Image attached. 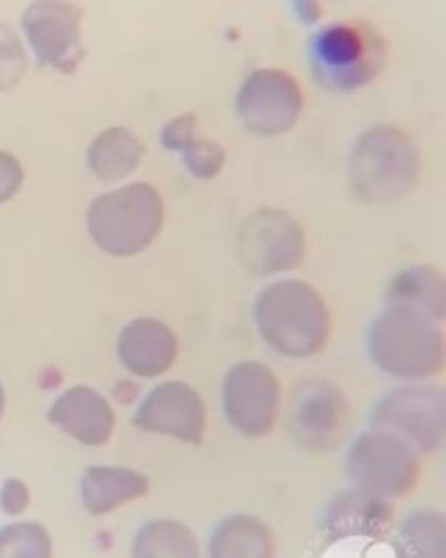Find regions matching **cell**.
I'll return each mask as SVG.
<instances>
[{"mask_svg": "<svg viewBox=\"0 0 446 558\" xmlns=\"http://www.w3.org/2000/svg\"><path fill=\"white\" fill-rule=\"evenodd\" d=\"M24 169L13 154L0 151V204L16 196L24 183Z\"/></svg>", "mask_w": 446, "mask_h": 558, "instance_id": "obj_27", "label": "cell"}, {"mask_svg": "<svg viewBox=\"0 0 446 558\" xmlns=\"http://www.w3.org/2000/svg\"><path fill=\"white\" fill-rule=\"evenodd\" d=\"M274 536L265 522L251 515H235L223 521L212 536L210 553L216 558L272 557Z\"/></svg>", "mask_w": 446, "mask_h": 558, "instance_id": "obj_20", "label": "cell"}, {"mask_svg": "<svg viewBox=\"0 0 446 558\" xmlns=\"http://www.w3.org/2000/svg\"><path fill=\"white\" fill-rule=\"evenodd\" d=\"M49 421L87 446H102L111 438L115 413L92 388L77 386L59 397L49 411Z\"/></svg>", "mask_w": 446, "mask_h": 558, "instance_id": "obj_16", "label": "cell"}, {"mask_svg": "<svg viewBox=\"0 0 446 558\" xmlns=\"http://www.w3.org/2000/svg\"><path fill=\"white\" fill-rule=\"evenodd\" d=\"M386 45L370 23L361 20L329 24L311 38V72L322 87L349 93L379 76Z\"/></svg>", "mask_w": 446, "mask_h": 558, "instance_id": "obj_4", "label": "cell"}, {"mask_svg": "<svg viewBox=\"0 0 446 558\" xmlns=\"http://www.w3.org/2000/svg\"><path fill=\"white\" fill-rule=\"evenodd\" d=\"M51 539L38 523H16L0 531V557H49Z\"/></svg>", "mask_w": 446, "mask_h": 558, "instance_id": "obj_23", "label": "cell"}, {"mask_svg": "<svg viewBox=\"0 0 446 558\" xmlns=\"http://www.w3.org/2000/svg\"><path fill=\"white\" fill-rule=\"evenodd\" d=\"M386 306L405 308L435 324L446 313L445 279L437 268L414 266L401 271L389 283Z\"/></svg>", "mask_w": 446, "mask_h": 558, "instance_id": "obj_17", "label": "cell"}, {"mask_svg": "<svg viewBox=\"0 0 446 558\" xmlns=\"http://www.w3.org/2000/svg\"><path fill=\"white\" fill-rule=\"evenodd\" d=\"M183 159H185L188 171L196 178L212 179L221 172L226 154L220 144L211 142V140L196 138L183 149Z\"/></svg>", "mask_w": 446, "mask_h": 558, "instance_id": "obj_25", "label": "cell"}, {"mask_svg": "<svg viewBox=\"0 0 446 558\" xmlns=\"http://www.w3.org/2000/svg\"><path fill=\"white\" fill-rule=\"evenodd\" d=\"M237 248L251 272L271 276L299 266L306 253V235L290 214L262 208L241 223Z\"/></svg>", "mask_w": 446, "mask_h": 558, "instance_id": "obj_8", "label": "cell"}, {"mask_svg": "<svg viewBox=\"0 0 446 558\" xmlns=\"http://www.w3.org/2000/svg\"><path fill=\"white\" fill-rule=\"evenodd\" d=\"M28 505V490L22 482L10 480L3 487L2 507L9 515H17L26 510Z\"/></svg>", "mask_w": 446, "mask_h": 558, "instance_id": "obj_28", "label": "cell"}, {"mask_svg": "<svg viewBox=\"0 0 446 558\" xmlns=\"http://www.w3.org/2000/svg\"><path fill=\"white\" fill-rule=\"evenodd\" d=\"M369 342L375 365L388 375L424 378L444 371L443 332L420 314L385 306L371 326Z\"/></svg>", "mask_w": 446, "mask_h": 558, "instance_id": "obj_5", "label": "cell"}, {"mask_svg": "<svg viewBox=\"0 0 446 558\" xmlns=\"http://www.w3.org/2000/svg\"><path fill=\"white\" fill-rule=\"evenodd\" d=\"M393 520L394 507L388 500L355 488L332 500L322 526L332 542L379 541L389 531Z\"/></svg>", "mask_w": 446, "mask_h": 558, "instance_id": "obj_14", "label": "cell"}, {"mask_svg": "<svg viewBox=\"0 0 446 558\" xmlns=\"http://www.w3.org/2000/svg\"><path fill=\"white\" fill-rule=\"evenodd\" d=\"M148 490L147 477L125 468H88L82 481L84 505L92 515L107 514L123 502L146 496Z\"/></svg>", "mask_w": 446, "mask_h": 558, "instance_id": "obj_18", "label": "cell"}, {"mask_svg": "<svg viewBox=\"0 0 446 558\" xmlns=\"http://www.w3.org/2000/svg\"><path fill=\"white\" fill-rule=\"evenodd\" d=\"M163 219L165 206L160 192L144 182L101 194L87 211L89 235L99 248L116 257L146 251L160 235Z\"/></svg>", "mask_w": 446, "mask_h": 558, "instance_id": "obj_3", "label": "cell"}, {"mask_svg": "<svg viewBox=\"0 0 446 558\" xmlns=\"http://www.w3.org/2000/svg\"><path fill=\"white\" fill-rule=\"evenodd\" d=\"M177 356L175 333L157 318H137L119 338V357L133 375L158 377L170 371Z\"/></svg>", "mask_w": 446, "mask_h": 558, "instance_id": "obj_15", "label": "cell"}, {"mask_svg": "<svg viewBox=\"0 0 446 558\" xmlns=\"http://www.w3.org/2000/svg\"><path fill=\"white\" fill-rule=\"evenodd\" d=\"M252 314L261 337L281 355L309 357L329 342V308L320 293L303 281L286 279L262 289Z\"/></svg>", "mask_w": 446, "mask_h": 558, "instance_id": "obj_1", "label": "cell"}, {"mask_svg": "<svg viewBox=\"0 0 446 558\" xmlns=\"http://www.w3.org/2000/svg\"><path fill=\"white\" fill-rule=\"evenodd\" d=\"M446 522L443 512L416 511L406 518L394 546L401 557H439L446 555Z\"/></svg>", "mask_w": 446, "mask_h": 558, "instance_id": "obj_21", "label": "cell"}, {"mask_svg": "<svg viewBox=\"0 0 446 558\" xmlns=\"http://www.w3.org/2000/svg\"><path fill=\"white\" fill-rule=\"evenodd\" d=\"M4 390H3V387H2V384H0V417H2L3 415V411H4Z\"/></svg>", "mask_w": 446, "mask_h": 558, "instance_id": "obj_30", "label": "cell"}, {"mask_svg": "<svg viewBox=\"0 0 446 558\" xmlns=\"http://www.w3.org/2000/svg\"><path fill=\"white\" fill-rule=\"evenodd\" d=\"M146 153L140 138L125 128H109L88 147L91 171L103 182L121 181L138 167Z\"/></svg>", "mask_w": 446, "mask_h": 558, "instance_id": "obj_19", "label": "cell"}, {"mask_svg": "<svg viewBox=\"0 0 446 558\" xmlns=\"http://www.w3.org/2000/svg\"><path fill=\"white\" fill-rule=\"evenodd\" d=\"M27 53L16 29L0 22V93L12 92L27 72Z\"/></svg>", "mask_w": 446, "mask_h": 558, "instance_id": "obj_24", "label": "cell"}, {"mask_svg": "<svg viewBox=\"0 0 446 558\" xmlns=\"http://www.w3.org/2000/svg\"><path fill=\"white\" fill-rule=\"evenodd\" d=\"M445 415L443 387H401L379 402L373 425L401 438L414 451L434 452L445 445Z\"/></svg>", "mask_w": 446, "mask_h": 558, "instance_id": "obj_7", "label": "cell"}, {"mask_svg": "<svg viewBox=\"0 0 446 558\" xmlns=\"http://www.w3.org/2000/svg\"><path fill=\"white\" fill-rule=\"evenodd\" d=\"M196 129L197 118L193 112H186L172 119L162 129V146L171 151H183L193 140H196Z\"/></svg>", "mask_w": 446, "mask_h": 558, "instance_id": "obj_26", "label": "cell"}, {"mask_svg": "<svg viewBox=\"0 0 446 558\" xmlns=\"http://www.w3.org/2000/svg\"><path fill=\"white\" fill-rule=\"evenodd\" d=\"M133 423L144 430L200 445L206 430V408L195 388L181 381L163 383L144 400Z\"/></svg>", "mask_w": 446, "mask_h": 558, "instance_id": "obj_13", "label": "cell"}, {"mask_svg": "<svg viewBox=\"0 0 446 558\" xmlns=\"http://www.w3.org/2000/svg\"><path fill=\"white\" fill-rule=\"evenodd\" d=\"M348 471L356 488L388 500L413 490L419 481L420 465L408 442L374 428L357 438L351 446Z\"/></svg>", "mask_w": 446, "mask_h": 558, "instance_id": "obj_6", "label": "cell"}, {"mask_svg": "<svg viewBox=\"0 0 446 558\" xmlns=\"http://www.w3.org/2000/svg\"><path fill=\"white\" fill-rule=\"evenodd\" d=\"M241 122L259 136L289 131L303 109V93L294 76L280 69H260L241 84L236 97Z\"/></svg>", "mask_w": 446, "mask_h": 558, "instance_id": "obj_9", "label": "cell"}, {"mask_svg": "<svg viewBox=\"0 0 446 558\" xmlns=\"http://www.w3.org/2000/svg\"><path fill=\"white\" fill-rule=\"evenodd\" d=\"M280 403V381L261 363L243 362L227 373L223 383V408L241 435H268L275 426Z\"/></svg>", "mask_w": 446, "mask_h": 558, "instance_id": "obj_11", "label": "cell"}, {"mask_svg": "<svg viewBox=\"0 0 446 558\" xmlns=\"http://www.w3.org/2000/svg\"><path fill=\"white\" fill-rule=\"evenodd\" d=\"M297 13L307 23L315 22L320 17V4L314 2L296 3Z\"/></svg>", "mask_w": 446, "mask_h": 558, "instance_id": "obj_29", "label": "cell"}, {"mask_svg": "<svg viewBox=\"0 0 446 558\" xmlns=\"http://www.w3.org/2000/svg\"><path fill=\"white\" fill-rule=\"evenodd\" d=\"M83 10L77 4L41 0L23 13L22 26L42 66L73 73L84 58Z\"/></svg>", "mask_w": 446, "mask_h": 558, "instance_id": "obj_10", "label": "cell"}, {"mask_svg": "<svg viewBox=\"0 0 446 558\" xmlns=\"http://www.w3.org/2000/svg\"><path fill=\"white\" fill-rule=\"evenodd\" d=\"M134 557L200 556L195 535L175 521H153L144 526L134 541Z\"/></svg>", "mask_w": 446, "mask_h": 558, "instance_id": "obj_22", "label": "cell"}, {"mask_svg": "<svg viewBox=\"0 0 446 558\" xmlns=\"http://www.w3.org/2000/svg\"><path fill=\"white\" fill-rule=\"evenodd\" d=\"M419 169L414 143L393 124L367 129L351 148V186L367 203L399 201L414 187Z\"/></svg>", "mask_w": 446, "mask_h": 558, "instance_id": "obj_2", "label": "cell"}, {"mask_svg": "<svg viewBox=\"0 0 446 558\" xmlns=\"http://www.w3.org/2000/svg\"><path fill=\"white\" fill-rule=\"evenodd\" d=\"M350 411L344 393L326 380H306L296 388L289 410L290 432L311 451L331 450L348 432Z\"/></svg>", "mask_w": 446, "mask_h": 558, "instance_id": "obj_12", "label": "cell"}]
</instances>
